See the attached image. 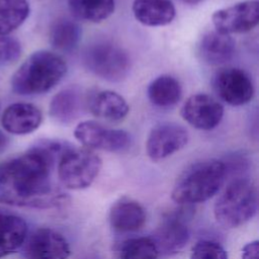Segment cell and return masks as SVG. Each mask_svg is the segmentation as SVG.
Wrapping results in <instances>:
<instances>
[{"label":"cell","mask_w":259,"mask_h":259,"mask_svg":"<svg viewBox=\"0 0 259 259\" xmlns=\"http://www.w3.org/2000/svg\"><path fill=\"white\" fill-rule=\"evenodd\" d=\"M215 30L226 33H243L253 29L259 21V1L246 0L217 10L211 16Z\"/></svg>","instance_id":"9c48e42d"},{"label":"cell","mask_w":259,"mask_h":259,"mask_svg":"<svg viewBox=\"0 0 259 259\" xmlns=\"http://www.w3.org/2000/svg\"><path fill=\"white\" fill-rule=\"evenodd\" d=\"M67 64L58 54L50 51L32 53L11 77V89L22 96L38 95L50 91L66 75Z\"/></svg>","instance_id":"7a4b0ae2"},{"label":"cell","mask_w":259,"mask_h":259,"mask_svg":"<svg viewBox=\"0 0 259 259\" xmlns=\"http://www.w3.org/2000/svg\"><path fill=\"white\" fill-rule=\"evenodd\" d=\"M87 106L94 116L108 121H120L130 111L126 100L111 90H101L94 93L87 100Z\"/></svg>","instance_id":"e0dca14e"},{"label":"cell","mask_w":259,"mask_h":259,"mask_svg":"<svg viewBox=\"0 0 259 259\" xmlns=\"http://www.w3.org/2000/svg\"><path fill=\"white\" fill-rule=\"evenodd\" d=\"M72 14L88 22H101L114 11L115 0H68Z\"/></svg>","instance_id":"7402d4cb"},{"label":"cell","mask_w":259,"mask_h":259,"mask_svg":"<svg viewBox=\"0 0 259 259\" xmlns=\"http://www.w3.org/2000/svg\"><path fill=\"white\" fill-rule=\"evenodd\" d=\"M74 136L85 148L107 152H122L130 148L132 139L127 132L108 128L95 120H84L74 130Z\"/></svg>","instance_id":"52a82bcc"},{"label":"cell","mask_w":259,"mask_h":259,"mask_svg":"<svg viewBox=\"0 0 259 259\" xmlns=\"http://www.w3.org/2000/svg\"><path fill=\"white\" fill-rule=\"evenodd\" d=\"M27 225L15 214L0 213V258L15 252L26 240Z\"/></svg>","instance_id":"ffe728a7"},{"label":"cell","mask_w":259,"mask_h":259,"mask_svg":"<svg viewBox=\"0 0 259 259\" xmlns=\"http://www.w3.org/2000/svg\"><path fill=\"white\" fill-rule=\"evenodd\" d=\"M42 121L40 109L27 102H16L8 105L1 115V125L5 132L23 136L33 133Z\"/></svg>","instance_id":"4fadbf2b"},{"label":"cell","mask_w":259,"mask_h":259,"mask_svg":"<svg viewBox=\"0 0 259 259\" xmlns=\"http://www.w3.org/2000/svg\"><path fill=\"white\" fill-rule=\"evenodd\" d=\"M181 1H183L185 3H188V4H196V3L200 2L201 0H181Z\"/></svg>","instance_id":"f546056e"},{"label":"cell","mask_w":259,"mask_h":259,"mask_svg":"<svg viewBox=\"0 0 259 259\" xmlns=\"http://www.w3.org/2000/svg\"><path fill=\"white\" fill-rule=\"evenodd\" d=\"M190 259H228V254L218 242L202 240L193 246Z\"/></svg>","instance_id":"484cf974"},{"label":"cell","mask_w":259,"mask_h":259,"mask_svg":"<svg viewBox=\"0 0 259 259\" xmlns=\"http://www.w3.org/2000/svg\"><path fill=\"white\" fill-rule=\"evenodd\" d=\"M135 18L146 26H164L172 22L176 10L171 0H134Z\"/></svg>","instance_id":"ac0fdd59"},{"label":"cell","mask_w":259,"mask_h":259,"mask_svg":"<svg viewBox=\"0 0 259 259\" xmlns=\"http://www.w3.org/2000/svg\"><path fill=\"white\" fill-rule=\"evenodd\" d=\"M9 145V139L2 131H0V154L3 153Z\"/></svg>","instance_id":"f1b7e54d"},{"label":"cell","mask_w":259,"mask_h":259,"mask_svg":"<svg viewBox=\"0 0 259 259\" xmlns=\"http://www.w3.org/2000/svg\"><path fill=\"white\" fill-rule=\"evenodd\" d=\"M21 45L18 39L8 35L0 36V68L15 63L21 56Z\"/></svg>","instance_id":"4316f807"},{"label":"cell","mask_w":259,"mask_h":259,"mask_svg":"<svg viewBox=\"0 0 259 259\" xmlns=\"http://www.w3.org/2000/svg\"><path fill=\"white\" fill-rule=\"evenodd\" d=\"M82 60L89 72L109 82L123 80L131 68L127 53L110 41H96L89 45L83 52Z\"/></svg>","instance_id":"5b68a950"},{"label":"cell","mask_w":259,"mask_h":259,"mask_svg":"<svg viewBox=\"0 0 259 259\" xmlns=\"http://www.w3.org/2000/svg\"><path fill=\"white\" fill-rule=\"evenodd\" d=\"M85 103L87 101L82 90L76 86H70L59 91L52 98L49 112L55 121L70 124L81 115Z\"/></svg>","instance_id":"9a60e30c"},{"label":"cell","mask_w":259,"mask_h":259,"mask_svg":"<svg viewBox=\"0 0 259 259\" xmlns=\"http://www.w3.org/2000/svg\"><path fill=\"white\" fill-rule=\"evenodd\" d=\"M235 47V40L230 34L214 29L202 36L198 51L203 62L218 66L229 62L233 58Z\"/></svg>","instance_id":"d6986e66"},{"label":"cell","mask_w":259,"mask_h":259,"mask_svg":"<svg viewBox=\"0 0 259 259\" xmlns=\"http://www.w3.org/2000/svg\"><path fill=\"white\" fill-rule=\"evenodd\" d=\"M188 142V133L176 122H162L155 125L146 141V151L153 161L163 160L183 149Z\"/></svg>","instance_id":"30bf717a"},{"label":"cell","mask_w":259,"mask_h":259,"mask_svg":"<svg viewBox=\"0 0 259 259\" xmlns=\"http://www.w3.org/2000/svg\"><path fill=\"white\" fill-rule=\"evenodd\" d=\"M118 259H158L159 253L151 237H137L123 241L117 250Z\"/></svg>","instance_id":"d4e9b609"},{"label":"cell","mask_w":259,"mask_h":259,"mask_svg":"<svg viewBox=\"0 0 259 259\" xmlns=\"http://www.w3.org/2000/svg\"><path fill=\"white\" fill-rule=\"evenodd\" d=\"M242 259H259V242L253 241L246 244L242 250Z\"/></svg>","instance_id":"83f0119b"},{"label":"cell","mask_w":259,"mask_h":259,"mask_svg":"<svg viewBox=\"0 0 259 259\" xmlns=\"http://www.w3.org/2000/svg\"><path fill=\"white\" fill-rule=\"evenodd\" d=\"M27 0H0V36L17 29L29 15Z\"/></svg>","instance_id":"cb8c5ba5"},{"label":"cell","mask_w":259,"mask_h":259,"mask_svg":"<svg viewBox=\"0 0 259 259\" xmlns=\"http://www.w3.org/2000/svg\"><path fill=\"white\" fill-rule=\"evenodd\" d=\"M58 163L38 142L27 152L0 163V202L35 208L58 207L67 195L51 182Z\"/></svg>","instance_id":"6da1fadb"},{"label":"cell","mask_w":259,"mask_h":259,"mask_svg":"<svg viewBox=\"0 0 259 259\" xmlns=\"http://www.w3.org/2000/svg\"><path fill=\"white\" fill-rule=\"evenodd\" d=\"M146 210L137 200L123 196L117 199L109 210L112 229L121 233L139 231L146 222Z\"/></svg>","instance_id":"2e32d148"},{"label":"cell","mask_w":259,"mask_h":259,"mask_svg":"<svg viewBox=\"0 0 259 259\" xmlns=\"http://www.w3.org/2000/svg\"><path fill=\"white\" fill-rule=\"evenodd\" d=\"M82 30L80 25L70 18L57 19L50 29V42L58 51L71 52L79 44Z\"/></svg>","instance_id":"603a6c76"},{"label":"cell","mask_w":259,"mask_h":259,"mask_svg":"<svg viewBox=\"0 0 259 259\" xmlns=\"http://www.w3.org/2000/svg\"><path fill=\"white\" fill-rule=\"evenodd\" d=\"M227 166L217 159L198 161L177 178L171 197L179 204L200 203L211 198L223 186Z\"/></svg>","instance_id":"3957f363"},{"label":"cell","mask_w":259,"mask_h":259,"mask_svg":"<svg viewBox=\"0 0 259 259\" xmlns=\"http://www.w3.org/2000/svg\"><path fill=\"white\" fill-rule=\"evenodd\" d=\"M217 95L232 106H241L251 101L254 96V85L250 75L240 68H223L212 79Z\"/></svg>","instance_id":"ba28073f"},{"label":"cell","mask_w":259,"mask_h":259,"mask_svg":"<svg viewBox=\"0 0 259 259\" xmlns=\"http://www.w3.org/2000/svg\"><path fill=\"white\" fill-rule=\"evenodd\" d=\"M258 209V192L255 184L247 178L233 180L215 200L213 213L217 222L233 229L252 220Z\"/></svg>","instance_id":"277c9868"},{"label":"cell","mask_w":259,"mask_h":259,"mask_svg":"<svg viewBox=\"0 0 259 259\" xmlns=\"http://www.w3.org/2000/svg\"><path fill=\"white\" fill-rule=\"evenodd\" d=\"M147 94L154 105L167 108L178 103L182 96V88L176 78L170 75H161L149 84Z\"/></svg>","instance_id":"44dd1931"},{"label":"cell","mask_w":259,"mask_h":259,"mask_svg":"<svg viewBox=\"0 0 259 259\" xmlns=\"http://www.w3.org/2000/svg\"><path fill=\"white\" fill-rule=\"evenodd\" d=\"M102 161L92 150L71 148L58 162V176L69 189H84L92 184L100 172Z\"/></svg>","instance_id":"8992f818"},{"label":"cell","mask_w":259,"mask_h":259,"mask_svg":"<svg viewBox=\"0 0 259 259\" xmlns=\"http://www.w3.org/2000/svg\"><path fill=\"white\" fill-rule=\"evenodd\" d=\"M159 256H172L180 252L189 240V230L185 223L176 215L163 220L151 237Z\"/></svg>","instance_id":"5bb4252c"},{"label":"cell","mask_w":259,"mask_h":259,"mask_svg":"<svg viewBox=\"0 0 259 259\" xmlns=\"http://www.w3.org/2000/svg\"><path fill=\"white\" fill-rule=\"evenodd\" d=\"M29 259H68L71 250L67 239L50 228H40L29 237L26 247Z\"/></svg>","instance_id":"7c38bea8"},{"label":"cell","mask_w":259,"mask_h":259,"mask_svg":"<svg viewBox=\"0 0 259 259\" xmlns=\"http://www.w3.org/2000/svg\"><path fill=\"white\" fill-rule=\"evenodd\" d=\"M181 116L191 126L209 131L220 124L224 116V107L212 96L197 93L189 96L183 103Z\"/></svg>","instance_id":"8fae6325"}]
</instances>
